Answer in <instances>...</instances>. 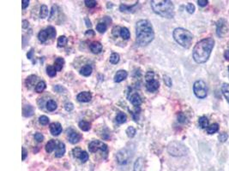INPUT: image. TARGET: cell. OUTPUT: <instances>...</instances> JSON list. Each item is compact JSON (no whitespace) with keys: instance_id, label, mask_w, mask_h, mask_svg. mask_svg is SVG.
<instances>
[{"instance_id":"e575fe53","label":"cell","mask_w":229,"mask_h":171,"mask_svg":"<svg viewBox=\"0 0 229 171\" xmlns=\"http://www.w3.org/2000/svg\"><path fill=\"white\" fill-rule=\"evenodd\" d=\"M96 29H97V31H98L99 33L103 34V33H105V32L107 31V24H106L105 22H99V23H98L97 26H96Z\"/></svg>"},{"instance_id":"60d3db41","label":"cell","mask_w":229,"mask_h":171,"mask_svg":"<svg viewBox=\"0 0 229 171\" xmlns=\"http://www.w3.org/2000/svg\"><path fill=\"white\" fill-rule=\"evenodd\" d=\"M49 121H50L49 118L46 115H41V116L39 117V122L41 125H47V124L49 123Z\"/></svg>"},{"instance_id":"8d00e7d4","label":"cell","mask_w":229,"mask_h":171,"mask_svg":"<svg viewBox=\"0 0 229 171\" xmlns=\"http://www.w3.org/2000/svg\"><path fill=\"white\" fill-rule=\"evenodd\" d=\"M67 41H68V39L66 38V36H65V35L60 36L59 38H58V47L65 46L66 44H67Z\"/></svg>"},{"instance_id":"44dd1931","label":"cell","mask_w":229,"mask_h":171,"mask_svg":"<svg viewBox=\"0 0 229 171\" xmlns=\"http://www.w3.org/2000/svg\"><path fill=\"white\" fill-rule=\"evenodd\" d=\"M130 103L135 106H139L142 104V98L138 93H133L130 98Z\"/></svg>"},{"instance_id":"c3c4849f","label":"cell","mask_w":229,"mask_h":171,"mask_svg":"<svg viewBox=\"0 0 229 171\" xmlns=\"http://www.w3.org/2000/svg\"><path fill=\"white\" fill-rule=\"evenodd\" d=\"M35 140L37 142H42L44 140V136L40 133H36L35 134Z\"/></svg>"},{"instance_id":"603a6c76","label":"cell","mask_w":229,"mask_h":171,"mask_svg":"<svg viewBox=\"0 0 229 171\" xmlns=\"http://www.w3.org/2000/svg\"><path fill=\"white\" fill-rule=\"evenodd\" d=\"M144 160L143 158H139L134 163V171H143Z\"/></svg>"},{"instance_id":"7c38bea8","label":"cell","mask_w":229,"mask_h":171,"mask_svg":"<svg viewBox=\"0 0 229 171\" xmlns=\"http://www.w3.org/2000/svg\"><path fill=\"white\" fill-rule=\"evenodd\" d=\"M72 154H73L74 158H78L82 162H86L88 160V154L79 147L74 148L72 150Z\"/></svg>"},{"instance_id":"e0dca14e","label":"cell","mask_w":229,"mask_h":171,"mask_svg":"<svg viewBox=\"0 0 229 171\" xmlns=\"http://www.w3.org/2000/svg\"><path fill=\"white\" fill-rule=\"evenodd\" d=\"M65 153V145L62 142H58L55 150V157L56 158H62Z\"/></svg>"},{"instance_id":"ab89813d","label":"cell","mask_w":229,"mask_h":171,"mask_svg":"<svg viewBox=\"0 0 229 171\" xmlns=\"http://www.w3.org/2000/svg\"><path fill=\"white\" fill-rule=\"evenodd\" d=\"M163 80H164L165 84L168 87H171V86H172V85H173V81H172L171 77H169L168 75H165L164 76H163Z\"/></svg>"},{"instance_id":"ac0fdd59","label":"cell","mask_w":229,"mask_h":171,"mask_svg":"<svg viewBox=\"0 0 229 171\" xmlns=\"http://www.w3.org/2000/svg\"><path fill=\"white\" fill-rule=\"evenodd\" d=\"M90 51L93 52V53H95V54H98V53H100L103 47H102V45L100 44L98 41H95V42L91 43L90 46Z\"/></svg>"},{"instance_id":"2e32d148","label":"cell","mask_w":229,"mask_h":171,"mask_svg":"<svg viewBox=\"0 0 229 171\" xmlns=\"http://www.w3.org/2000/svg\"><path fill=\"white\" fill-rule=\"evenodd\" d=\"M127 76H128V73L126 72V70H123V69L118 70L114 75V81L117 83H119L121 81H125Z\"/></svg>"},{"instance_id":"f546056e","label":"cell","mask_w":229,"mask_h":171,"mask_svg":"<svg viewBox=\"0 0 229 171\" xmlns=\"http://www.w3.org/2000/svg\"><path fill=\"white\" fill-rule=\"evenodd\" d=\"M126 120H127V116L125 113H123V112H119L118 114L116 116V122H117L118 124H122V123H125L126 122Z\"/></svg>"},{"instance_id":"d590c367","label":"cell","mask_w":229,"mask_h":171,"mask_svg":"<svg viewBox=\"0 0 229 171\" xmlns=\"http://www.w3.org/2000/svg\"><path fill=\"white\" fill-rule=\"evenodd\" d=\"M47 74L48 75H49L50 77L56 76V74H57L56 68H54V66H51V65H49V66L47 67Z\"/></svg>"},{"instance_id":"4fadbf2b","label":"cell","mask_w":229,"mask_h":171,"mask_svg":"<svg viewBox=\"0 0 229 171\" xmlns=\"http://www.w3.org/2000/svg\"><path fill=\"white\" fill-rule=\"evenodd\" d=\"M67 136H68L69 141L71 144H77L80 141L81 138H82L80 133L77 132V131H75L72 128H69V129L67 130Z\"/></svg>"},{"instance_id":"5bb4252c","label":"cell","mask_w":229,"mask_h":171,"mask_svg":"<svg viewBox=\"0 0 229 171\" xmlns=\"http://www.w3.org/2000/svg\"><path fill=\"white\" fill-rule=\"evenodd\" d=\"M50 131L54 136H58L62 133V126L59 122H52L50 124Z\"/></svg>"},{"instance_id":"5b68a950","label":"cell","mask_w":229,"mask_h":171,"mask_svg":"<svg viewBox=\"0 0 229 171\" xmlns=\"http://www.w3.org/2000/svg\"><path fill=\"white\" fill-rule=\"evenodd\" d=\"M167 151L173 157H183L187 154V148L180 142L173 141L167 145Z\"/></svg>"},{"instance_id":"9f6ffc18","label":"cell","mask_w":229,"mask_h":171,"mask_svg":"<svg viewBox=\"0 0 229 171\" xmlns=\"http://www.w3.org/2000/svg\"><path fill=\"white\" fill-rule=\"evenodd\" d=\"M85 35H89V36H94L95 35V32L93 30H88L85 33Z\"/></svg>"},{"instance_id":"f5cc1de1","label":"cell","mask_w":229,"mask_h":171,"mask_svg":"<svg viewBox=\"0 0 229 171\" xmlns=\"http://www.w3.org/2000/svg\"><path fill=\"white\" fill-rule=\"evenodd\" d=\"M22 161H24L25 159H26L27 156H28V151H27V150L24 148V147H22Z\"/></svg>"},{"instance_id":"7402d4cb","label":"cell","mask_w":229,"mask_h":171,"mask_svg":"<svg viewBox=\"0 0 229 171\" xmlns=\"http://www.w3.org/2000/svg\"><path fill=\"white\" fill-rule=\"evenodd\" d=\"M37 80H38V78H37L36 75H29V76L27 78L26 81H25L27 87H28V88H31L33 86H35V82H36Z\"/></svg>"},{"instance_id":"1f68e13d","label":"cell","mask_w":229,"mask_h":171,"mask_svg":"<svg viewBox=\"0 0 229 171\" xmlns=\"http://www.w3.org/2000/svg\"><path fill=\"white\" fill-rule=\"evenodd\" d=\"M58 104L54 100H48L47 103V110L49 111H54L57 109Z\"/></svg>"},{"instance_id":"836d02e7","label":"cell","mask_w":229,"mask_h":171,"mask_svg":"<svg viewBox=\"0 0 229 171\" xmlns=\"http://www.w3.org/2000/svg\"><path fill=\"white\" fill-rule=\"evenodd\" d=\"M48 16V8L47 5H41V7H40V10H39V17L40 18H46V17Z\"/></svg>"},{"instance_id":"816d5d0a","label":"cell","mask_w":229,"mask_h":171,"mask_svg":"<svg viewBox=\"0 0 229 171\" xmlns=\"http://www.w3.org/2000/svg\"><path fill=\"white\" fill-rule=\"evenodd\" d=\"M28 4H29V1L28 0H22V8L24 9H26L28 6Z\"/></svg>"},{"instance_id":"db71d44e","label":"cell","mask_w":229,"mask_h":171,"mask_svg":"<svg viewBox=\"0 0 229 171\" xmlns=\"http://www.w3.org/2000/svg\"><path fill=\"white\" fill-rule=\"evenodd\" d=\"M33 54H34V49H31L30 51L27 53V57H28V59H32V56H33Z\"/></svg>"},{"instance_id":"7a4b0ae2","label":"cell","mask_w":229,"mask_h":171,"mask_svg":"<svg viewBox=\"0 0 229 171\" xmlns=\"http://www.w3.org/2000/svg\"><path fill=\"white\" fill-rule=\"evenodd\" d=\"M137 42L140 45H148L155 38V32L151 23L147 20H140L137 23L136 27Z\"/></svg>"},{"instance_id":"d4e9b609","label":"cell","mask_w":229,"mask_h":171,"mask_svg":"<svg viewBox=\"0 0 229 171\" xmlns=\"http://www.w3.org/2000/svg\"><path fill=\"white\" fill-rule=\"evenodd\" d=\"M119 36L122 37L124 39H129V38L130 37V34L129 29L126 27H120V30H119Z\"/></svg>"},{"instance_id":"9a60e30c","label":"cell","mask_w":229,"mask_h":171,"mask_svg":"<svg viewBox=\"0 0 229 171\" xmlns=\"http://www.w3.org/2000/svg\"><path fill=\"white\" fill-rule=\"evenodd\" d=\"M77 98V100L79 102H89L91 99H92V94L89 92H82V93H80L78 94Z\"/></svg>"},{"instance_id":"f6af8a7d","label":"cell","mask_w":229,"mask_h":171,"mask_svg":"<svg viewBox=\"0 0 229 171\" xmlns=\"http://www.w3.org/2000/svg\"><path fill=\"white\" fill-rule=\"evenodd\" d=\"M218 139H219V140H220V142H225V141L227 140L228 135H227V133H220V135H219Z\"/></svg>"},{"instance_id":"4316f807","label":"cell","mask_w":229,"mask_h":171,"mask_svg":"<svg viewBox=\"0 0 229 171\" xmlns=\"http://www.w3.org/2000/svg\"><path fill=\"white\" fill-rule=\"evenodd\" d=\"M221 92L224 95V97L227 99V101L229 103V84L227 83H223L221 85Z\"/></svg>"},{"instance_id":"74e56055","label":"cell","mask_w":229,"mask_h":171,"mask_svg":"<svg viewBox=\"0 0 229 171\" xmlns=\"http://www.w3.org/2000/svg\"><path fill=\"white\" fill-rule=\"evenodd\" d=\"M119 59H120V56L118 53H112L111 56H110V63L112 64H117L118 62H119Z\"/></svg>"},{"instance_id":"b9f144b4","label":"cell","mask_w":229,"mask_h":171,"mask_svg":"<svg viewBox=\"0 0 229 171\" xmlns=\"http://www.w3.org/2000/svg\"><path fill=\"white\" fill-rule=\"evenodd\" d=\"M84 3H85V5H86L88 8H94V7L96 6V4H97V2L94 1V0H86Z\"/></svg>"},{"instance_id":"6f0895ef","label":"cell","mask_w":229,"mask_h":171,"mask_svg":"<svg viewBox=\"0 0 229 171\" xmlns=\"http://www.w3.org/2000/svg\"><path fill=\"white\" fill-rule=\"evenodd\" d=\"M28 24H29L28 21H26V20H23V21H22V27H23V28H27V27H28Z\"/></svg>"},{"instance_id":"681fc988","label":"cell","mask_w":229,"mask_h":171,"mask_svg":"<svg viewBox=\"0 0 229 171\" xmlns=\"http://www.w3.org/2000/svg\"><path fill=\"white\" fill-rule=\"evenodd\" d=\"M65 111H73V109H74L73 104H72V103H70V102L66 103V104H65Z\"/></svg>"},{"instance_id":"11a10c76","label":"cell","mask_w":229,"mask_h":171,"mask_svg":"<svg viewBox=\"0 0 229 171\" xmlns=\"http://www.w3.org/2000/svg\"><path fill=\"white\" fill-rule=\"evenodd\" d=\"M54 13H56V7H55V6H52V12H51V15H50V20L53 18V16H54Z\"/></svg>"},{"instance_id":"8992f818","label":"cell","mask_w":229,"mask_h":171,"mask_svg":"<svg viewBox=\"0 0 229 171\" xmlns=\"http://www.w3.org/2000/svg\"><path fill=\"white\" fill-rule=\"evenodd\" d=\"M155 73L153 71H148L145 75V81H146V88L150 93H155L160 87V82L156 80L155 77Z\"/></svg>"},{"instance_id":"ee69618b","label":"cell","mask_w":229,"mask_h":171,"mask_svg":"<svg viewBox=\"0 0 229 171\" xmlns=\"http://www.w3.org/2000/svg\"><path fill=\"white\" fill-rule=\"evenodd\" d=\"M54 91H56L57 93H64L65 92H66V89H65L64 86H62L60 85H57L53 87Z\"/></svg>"},{"instance_id":"4dcf8cb0","label":"cell","mask_w":229,"mask_h":171,"mask_svg":"<svg viewBox=\"0 0 229 171\" xmlns=\"http://www.w3.org/2000/svg\"><path fill=\"white\" fill-rule=\"evenodd\" d=\"M199 126L202 128H206L208 127V119L206 116H201L198 120Z\"/></svg>"},{"instance_id":"7bdbcfd3","label":"cell","mask_w":229,"mask_h":171,"mask_svg":"<svg viewBox=\"0 0 229 171\" xmlns=\"http://www.w3.org/2000/svg\"><path fill=\"white\" fill-rule=\"evenodd\" d=\"M136 5V4H135ZM135 5H132V6H128V5H126V4H121L120 5V7H119V9H120V11L122 12H124V11H130V9L132 8H134Z\"/></svg>"},{"instance_id":"ba28073f","label":"cell","mask_w":229,"mask_h":171,"mask_svg":"<svg viewBox=\"0 0 229 171\" xmlns=\"http://www.w3.org/2000/svg\"><path fill=\"white\" fill-rule=\"evenodd\" d=\"M56 30L55 28L50 26V27H47L46 29L41 30L40 32L38 34V38H39V40L41 43H45L47 41L49 38H55L56 36Z\"/></svg>"},{"instance_id":"91938a15","label":"cell","mask_w":229,"mask_h":171,"mask_svg":"<svg viewBox=\"0 0 229 171\" xmlns=\"http://www.w3.org/2000/svg\"><path fill=\"white\" fill-rule=\"evenodd\" d=\"M224 56H225V58H226V59L227 60V61H229V50H228V51H225Z\"/></svg>"},{"instance_id":"ffe728a7","label":"cell","mask_w":229,"mask_h":171,"mask_svg":"<svg viewBox=\"0 0 229 171\" xmlns=\"http://www.w3.org/2000/svg\"><path fill=\"white\" fill-rule=\"evenodd\" d=\"M58 144V143H57V141L54 140H51L48 141L47 143V145H46V151H47V152L51 153L54 150H56Z\"/></svg>"},{"instance_id":"cb8c5ba5","label":"cell","mask_w":229,"mask_h":171,"mask_svg":"<svg viewBox=\"0 0 229 171\" xmlns=\"http://www.w3.org/2000/svg\"><path fill=\"white\" fill-rule=\"evenodd\" d=\"M93 72V68L90 65H85L80 69V74L83 76H89Z\"/></svg>"},{"instance_id":"9c48e42d","label":"cell","mask_w":229,"mask_h":171,"mask_svg":"<svg viewBox=\"0 0 229 171\" xmlns=\"http://www.w3.org/2000/svg\"><path fill=\"white\" fill-rule=\"evenodd\" d=\"M88 150L92 153H95L97 151H101L103 153L107 152V145L99 140H93L88 144Z\"/></svg>"},{"instance_id":"94428289","label":"cell","mask_w":229,"mask_h":171,"mask_svg":"<svg viewBox=\"0 0 229 171\" xmlns=\"http://www.w3.org/2000/svg\"><path fill=\"white\" fill-rule=\"evenodd\" d=\"M228 70H229V67H228Z\"/></svg>"},{"instance_id":"484cf974","label":"cell","mask_w":229,"mask_h":171,"mask_svg":"<svg viewBox=\"0 0 229 171\" xmlns=\"http://www.w3.org/2000/svg\"><path fill=\"white\" fill-rule=\"evenodd\" d=\"M65 64V60L63 57H58L54 62V68H56L57 71H60L63 68V66Z\"/></svg>"},{"instance_id":"d6a6232c","label":"cell","mask_w":229,"mask_h":171,"mask_svg":"<svg viewBox=\"0 0 229 171\" xmlns=\"http://www.w3.org/2000/svg\"><path fill=\"white\" fill-rule=\"evenodd\" d=\"M219 130V125L217 123H213L207 128V133L208 134H213Z\"/></svg>"},{"instance_id":"3957f363","label":"cell","mask_w":229,"mask_h":171,"mask_svg":"<svg viewBox=\"0 0 229 171\" xmlns=\"http://www.w3.org/2000/svg\"><path fill=\"white\" fill-rule=\"evenodd\" d=\"M151 8L154 12L165 18H173L174 16V5L169 0H153Z\"/></svg>"},{"instance_id":"680465c9","label":"cell","mask_w":229,"mask_h":171,"mask_svg":"<svg viewBox=\"0 0 229 171\" xmlns=\"http://www.w3.org/2000/svg\"><path fill=\"white\" fill-rule=\"evenodd\" d=\"M85 22H86V26L88 27H89L92 26V24H91V21L88 20V18H85Z\"/></svg>"},{"instance_id":"8fae6325","label":"cell","mask_w":229,"mask_h":171,"mask_svg":"<svg viewBox=\"0 0 229 171\" xmlns=\"http://www.w3.org/2000/svg\"><path fill=\"white\" fill-rule=\"evenodd\" d=\"M117 162L120 165H125L129 162V159L130 158V153L128 150L122 149L117 153Z\"/></svg>"},{"instance_id":"30bf717a","label":"cell","mask_w":229,"mask_h":171,"mask_svg":"<svg viewBox=\"0 0 229 171\" xmlns=\"http://www.w3.org/2000/svg\"><path fill=\"white\" fill-rule=\"evenodd\" d=\"M227 21L223 20V19H220L217 22V24H216V33H217V35L219 37L223 38L226 35H227L229 34L228 27H227Z\"/></svg>"},{"instance_id":"6da1fadb","label":"cell","mask_w":229,"mask_h":171,"mask_svg":"<svg viewBox=\"0 0 229 171\" xmlns=\"http://www.w3.org/2000/svg\"><path fill=\"white\" fill-rule=\"evenodd\" d=\"M215 46V39L206 38L197 43L192 52L193 59L197 64L206 63L209 58L211 51Z\"/></svg>"},{"instance_id":"83f0119b","label":"cell","mask_w":229,"mask_h":171,"mask_svg":"<svg viewBox=\"0 0 229 171\" xmlns=\"http://www.w3.org/2000/svg\"><path fill=\"white\" fill-rule=\"evenodd\" d=\"M46 87H47V85H46V82H45V81H39V82L36 84L35 91H36V93H42L44 90L46 89Z\"/></svg>"},{"instance_id":"f907efd6","label":"cell","mask_w":229,"mask_h":171,"mask_svg":"<svg viewBox=\"0 0 229 171\" xmlns=\"http://www.w3.org/2000/svg\"><path fill=\"white\" fill-rule=\"evenodd\" d=\"M197 4H198L199 6L204 7V6H206V5L208 4V1H207V0H198V1H197Z\"/></svg>"},{"instance_id":"d6986e66","label":"cell","mask_w":229,"mask_h":171,"mask_svg":"<svg viewBox=\"0 0 229 171\" xmlns=\"http://www.w3.org/2000/svg\"><path fill=\"white\" fill-rule=\"evenodd\" d=\"M34 113H35V109L30 104H27L22 109V115L25 117H30L34 115Z\"/></svg>"},{"instance_id":"f35d334b","label":"cell","mask_w":229,"mask_h":171,"mask_svg":"<svg viewBox=\"0 0 229 171\" xmlns=\"http://www.w3.org/2000/svg\"><path fill=\"white\" fill-rule=\"evenodd\" d=\"M126 134L129 138H133L136 134V129L133 127H128L126 129Z\"/></svg>"},{"instance_id":"bcb514c9","label":"cell","mask_w":229,"mask_h":171,"mask_svg":"<svg viewBox=\"0 0 229 171\" xmlns=\"http://www.w3.org/2000/svg\"><path fill=\"white\" fill-rule=\"evenodd\" d=\"M178 121L179 122H181V123H184V122H186V116L182 112H180V113L178 114Z\"/></svg>"},{"instance_id":"277c9868","label":"cell","mask_w":229,"mask_h":171,"mask_svg":"<svg viewBox=\"0 0 229 171\" xmlns=\"http://www.w3.org/2000/svg\"><path fill=\"white\" fill-rule=\"evenodd\" d=\"M173 36L175 41L184 48H190L193 40L192 34L190 31L182 27H177L173 30Z\"/></svg>"},{"instance_id":"52a82bcc","label":"cell","mask_w":229,"mask_h":171,"mask_svg":"<svg viewBox=\"0 0 229 171\" xmlns=\"http://www.w3.org/2000/svg\"><path fill=\"white\" fill-rule=\"evenodd\" d=\"M193 92L198 98H204L208 95V87L206 83L202 80L197 81L193 85Z\"/></svg>"},{"instance_id":"7dc6e473","label":"cell","mask_w":229,"mask_h":171,"mask_svg":"<svg viewBox=\"0 0 229 171\" xmlns=\"http://www.w3.org/2000/svg\"><path fill=\"white\" fill-rule=\"evenodd\" d=\"M186 10H187L188 12L190 13V14H192V13H194V11H195L194 4H191V3H189V4L186 5Z\"/></svg>"},{"instance_id":"f1b7e54d","label":"cell","mask_w":229,"mask_h":171,"mask_svg":"<svg viewBox=\"0 0 229 171\" xmlns=\"http://www.w3.org/2000/svg\"><path fill=\"white\" fill-rule=\"evenodd\" d=\"M78 126H79V128H81L82 131H88L91 128V124L89 122H86V121H81V122H79Z\"/></svg>"}]
</instances>
